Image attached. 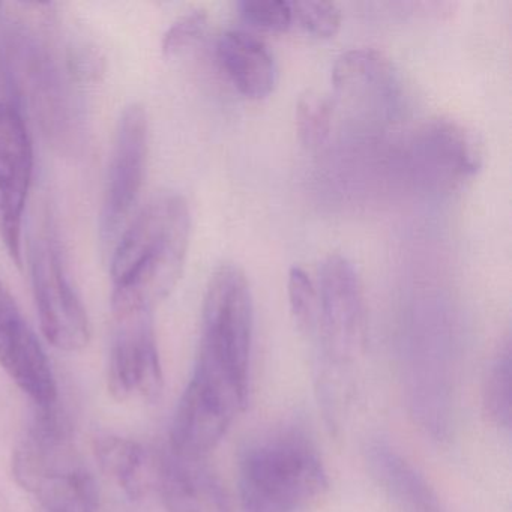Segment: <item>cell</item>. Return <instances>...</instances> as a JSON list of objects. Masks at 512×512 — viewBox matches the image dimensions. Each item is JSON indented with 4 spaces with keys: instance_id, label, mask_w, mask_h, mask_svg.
Here are the masks:
<instances>
[{
    "instance_id": "cell-10",
    "label": "cell",
    "mask_w": 512,
    "mask_h": 512,
    "mask_svg": "<svg viewBox=\"0 0 512 512\" xmlns=\"http://www.w3.org/2000/svg\"><path fill=\"white\" fill-rule=\"evenodd\" d=\"M34 175V146L19 110L0 103V239L22 266L23 217Z\"/></svg>"
},
{
    "instance_id": "cell-3",
    "label": "cell",
    "mask_w": 512,
    "mask_h": 512,
    "mask_svg": "<svg viewBox=\"0 0 512 512\" xmlns=\"http://www.w3.org/2000/svg\"><path fill=\"white\" fill-rule=\"evenodd\" d=\"M317 319L313 334L319 350V391L331 419L346 395L344 370L361 356L367 340L364 287L355 266L341 254H331L320 266Z\"/></svg>"
},
{
    "instance_id": "cell-2",
    "label": "cell",
    "mask_w": 512,
    "mask_h": 512,
    "mask_svg": "<svg viewBox=\"0 0 512 512\" xmlns=\"http://www.w3.org/2000/svg\"><path fill=\"white\" fill-rule=\"evenodd\" d=\"M238 485L242 512H304L325 493L328 475L307 433L284 427L248 443Z\"/></svg>"
},
{
    "instance_id": "cell-7",
    "label": "cell",
    "mask_w": 512,
    "mask_h": 512,
    "mask_svg": "<svg viewBox=\"0 0 512 512\" xmlns=\"http://www.w3.org/2000/svg\"><path fill=\"white\" fill-rule=\"evenodd\" d=\"M148 116L140 104L125 107L116 125L100 212V238L113 247L133 220L145 182Z\"/></svg>"
},
{
    "instance_id": "cell-16",
    "label": "cell",
    "mask_w": 512,
    "mask_h": 512,
    "mask_svg": "<svg viewBox=\"0 0 512 512\" xmlns=\"http://www.w3.org/2000/svg\"><path fill=\"white\" fill-rule=\"evenodd\" d=\"M95 455L101 470L130 499H142L157 484L158 461L139 442L125 437H100Z\"/></svg>"
},
{
    "instance_id": "cell-4",
    "label": "cell",
    "mask_w": 512,
    "mask_h": 512,
    "mask_svg": "<svg viewBox=\"0 0 512 512\" xmlns=\"http://www.w3.org/2000/svg\"><path fill=\"white\" fill-rule=\"evenodd\" d=\"M38 409L14 452L17 481L44 512H97V487L74 448L67 422L55 406Z\"/></svg>"
},
{
    "instance_id": "cell-12",
    "label": "cell",
    "mask_w": 512,
    "mask_h": 512,
    "mask_svg": "<svg viewBox=\"0 0 512 512\" xmlns=\"http://www.w3.org/2000/svg\"><path fill=\"white\" fill-rule=\"evenodd\" d=\"M155 485L167 512H230L226 491L205 458L167 451L158 460Z\"/></svg>"
},
{
    "instance_id": "cell-19",
    "label": "cell",
    "mask_w": 512,
    "mask_h": 512,
    "mask_svg": "<svg viewBox=\"0 0 512 512\" xmlns=\"http://www.w3.org/2000/svg\"><path fill=\"white\" fill-rule=\"evenodd\" d=\"M289 302L299 329L310 337L317 319V287L301 266H293L289 272Z\"/></svg>"
},
{
    "instance_id": "cell-9",
    "label": "cell",
    "mask_w": 512,
    "mask_h": 512,
    "mask_svg": "<svg viewBox=\"0 0 512 512\" xmlns=\"http://www.w3.org/2000/svg\"><path fill=\"white\" fill-rule=\"evenodd\" d=\"M409 160L419 184L437 193H448L478 172L481 149L475 136L460 122L434 118L413 134Z\"/></svg>"
},
{
    "instance_id": "cell-13",
    "label": "cell",
    "mask_w": 512,
    "mask_h": 512,
    "mask_svg": "<svg viewBox=\"0 0 512 512\" xmlns=\"http://www.w3.org/2000/svg\"><path fill=\"white\" fill-rule=\"evenodd\" d=\"M367 463L379 487L400 512H446L424 475L385 440L367 448Z\"/></svg>"
},
{
    "instance_id": "cell-5",
    "label": "cell",
    "mask_w": 512,
    "mask_h": 512,
    "mask_svg": "<svg viewBox=\"0 0 512 512\" xmlns=\"http://www.w3.org/2000/svg\"><path fill=\"white\" fill-rule=\"evenodd\" d=\"M253 328V296L247 275L235 263H223L206 289L194 371L248 400Z\"/></svg>"
},
{
    "instance_id": "cell-1",
    "label": "cell",
    "mask_w": 512,
    "mask_h": 512,
    "mask_svg": "<svg viewBox=\"0 0 512 512\" xmlns=\"http://www.w3.org/2000/svg\"><path fill=\"white\" fill-rule=\"evenodd\" d=\"M190 233V206L181 194H160L134 215L113 245V313L154 311L170 295L184 269Z\"/></svg>"
},
{
    "instance_id": "cell-20",
    "label": "cell",
    "mask_w": 512,
    "mask_h": 512,
    "mask_svg": "<svg viewBox=\"0 0 512 512\" xmlns=\"http://www.w3.org/2000/svg\"><path fill=\"white\" fill-rule=\"evenodd\" d=\"M293 25L320 38L334 37L341 26V11L325 0L292 2Z\"/></svg>"
},
{
    "instance_id": "cell-22",
    "label": "cell",
    "mask_w": 512,
    "mask_h": 512,
    "mask_svg": "<svg viewBox=\"0 0 512 512\" xmlns=\"http://www.w3.org/2000/svg\"><path fill=\"white\" fill-rule=\"evenodd\" d=\"M208 29V14L203 10H194L176 20L164 34L163 53L167 58L182 55L196 46Z\"/></svg>"
},
{
    "instance_id": "cell-6",
    "label": "cell",
    "mask_w": 512,
    "mask_h": 512,
    "mask_svg": "<svg viewBox=\"0 0 512 512\" xmlns=\"http://www.w3.org/2000/svg\"><path fill=\"white\" fill-rule=\"evenodd\" d=\"M31 275L44 337L64 352L85 349L91 340L88 313L68 277L55 233L49 227L32 241Z\"/></svg>"
},
{
    "instance_id": "cell-14",
    "label": "cell",
    "mask_w": 512,
    "mask_h": 512,
    "mask_svg": "<svg viewBox=\"0 0 512 512\" xmlns=\"http://www.w3.org/2000/svg\"><path fill=\"white\" fill-rule=\"evenodd\" d=\"M218 56L236 88L250 98H265L277 83V64L265 41L251 32L230 29L218 43Z\"/></svg>"
},
{
    "instance_id": "cell-18",
    "label": "cell",
    "mask_w": 512,
    "mask_h": 512,
    "mask_svg": "<svg viewBox=\"0 0 512 512\" xmlns=\"http://www.w3.org/2000/svg\"><path fill=\"white\" fill-rule=\"evenodd\" d=\"M334 104L328 95L307 91L296 104V130L299 139L310 148L322 146L331 134Z\"/></svg>"
},
{
    "instance_id": "cell-8",
    "label": "cell",
    "mask_w": 512,
    "mask_h": 512,
    "mask_svg": "<svg viewBox=\"0 0 512 512\" xmlns=\"http://www.w3.org/2000/svg\"><path fill=\"white\" fill-rule=\"evenodd\" d=\"M154 311L113 313L109 359V391L119 401H155L163 391L160 352L155 337Z\"/></svg>"
},
{
    "instance_id": "cell-15",
    "label": "cell",
    "mask_w": 512,
    "mask_h": 512,
    "mask_svg": "<svg viewBox=\"0 0 512 512\" xmlns=\"http://www.w3.org/2000/svg\"><path fill=\"white\" fill-rule=\"evenodd\" d=\"M332 82L340 94L358 100L379 101L392 97L397 76L391 61L374 49H352L338 56Z\"/></svg>"
},
{
    "instance_id": "cell-21",
    "label": "cell",
    "mask_w": 512,
    "mask_h": 512,
    "mask_svg": "<svg viewBox=\"0 0 512 512\" xmlns=\"http://www.w3.org/2000/svg\"><path fill=\"white\" fill-rule=\"evenodd\" d=\"M238 7L245 22L265 31H286L293 25L292 2L287 0H242Z\"/></svg>"
},
{
    "instance_id": "cell-11",
    "label": "cell",
    "mask_w": 512,
    "mask_h": 512,
    "mask_svg": "<svg viewBox=\"0 0 512 512\" xmlns=\"http://www.w3.org/2000/svg\"><path fill=\"white\" fill-rule=\"evenodd\" d=\"M0 365L38 407L55 406L58 386L49 358L10 290L0 281Z\"/></svg>"
},
{
    "instance_id": "cell-17",
    "label": "cell",
    "mask_w": 512,
    "mask_h": 512,
    "mask_svg": "<svg viewBox=\"0 0 512 512\" xmlns=\"http://www.w3.org/2000/svg\"><path fill=\"white\" fill-rule=\"evenodd\" d=\"M512 352L506 338L494 356L484 385V406L491 421L503 430H511L512 421Z\"/></svg>"
}]
</instances>
